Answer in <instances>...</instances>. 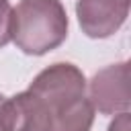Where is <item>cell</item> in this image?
<instances>
[{
    "mask_svg": "<svg viewBox=\"0 0 131 131\" xmlns=\"http://www.w3.org/2000/svg\"><path fill=\"white\" fill-rule=\"evenodd\" d=\"M129 129H131V117H129V113H119V115H115V119L111 121V125H108L106 131H129Z\"/></svg>",
    "mask_w": 131,
    "mask_h": 131,
    "instance_id": "8992f818",
    "label": "cell"
},
{
    "mask_svg": "<svg viewBox=\"0 0 131 131\" xmlns=\"http://www.w3.org/2000/svg\"><path fill=\"white\" fill-rule=\"evenodd\" d=\"M68 12L61 0H18L12 8L10 41L27 55H45L68 39Z\"/></svg>",
    "mask_w": 131,
    "mask_h": 131,
    "instance_id": "7a4b0ae2",
    "label": "cell"
},
{
    "mask_svg": "<svg viewBox=\"0 0 131 131\" xmlns=\"http://www.w3.org/2000/svg\"><path fill=\"white\" fill-rule=\"evenodd\" d=\"M86 94L94 111L100 115L129 113V61L111 63L98 70L86 82Z\"/></svg>",
    "mask_w": 131,
    "mask_h": 131,
    "instance_id": "3957f363",
    "label": "cell"
},
{
    "mask_svg": "<svg viewBox=\"0 0 131 131\" xmlns=\"http://www.w3.org/2000/svg\"><path fill=\"white\" fill-rule=\"evenodd\" d=\"M131 0H78L76 16L82 33L90 39L115 35L129 16Z\"/></svg>",
    "mask_w": 131,
    "mask_h": 131,
    "instance_id": "277c9868",
    "label": "cell"
},
{
    "mask_svg": "<svg viewBox=\"0 0 131 131\" xmlns=\"http://www.w3.org/2000/svg\"><path fill=\"white\" fill-rule=\"evenodd\" d=\"M94 108L82 70L68 61L43 68L27 90L2 104V131H90Z\"/></svg>",
    "mask_w": 131,
    "mask_h": 131,
    "instance_id": "6da1fadb",
    "label": "cell"
},
{
    "mask_svg": "<svg viewBox=\"0 0 131 131\" xmlns=\"http://www.w3.org/2000/svg\"><path fill=\"white\" fill-rule=\"evenodd\" d=\"M12 31V4L10 0H0V49L10 43Z\"/></svg>",
    "mask_w": 131,
    "mask_h": 131,
    "instance_id": "5b68a950",
    "label": "cell"
},
{
    "mask_svg": "<svg viewBox=\"0 0 131 131\" xmlns=\"http://www.w3.org/2000/svg\"><path fill=\"white\" fill-rule=\"evenodd\" d=\"M4 100H6V96L0 94V113H2V104H4ZM0 131H2V125H0Z\"/></svg>",
    "mask_w": 131,
    "mask_h": 131,
    "instance_id": "52a82bcc",
    "label": "cell"
}]
</instances>
